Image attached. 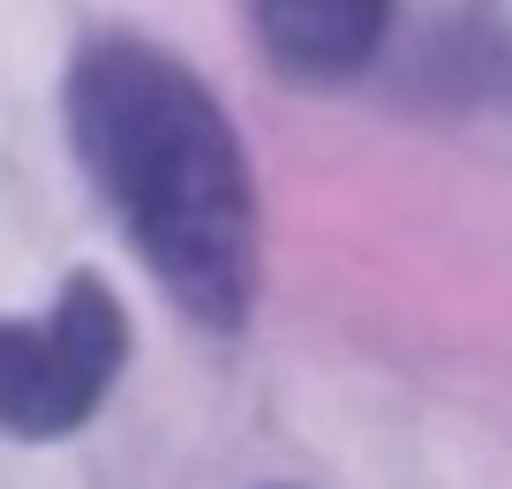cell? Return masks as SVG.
I'll return each instance as SVG.
<instances>
[{"label":"cell","instance_id":"1","mask_svg":"<svg viewBox=\"0 0 512 489\" xmlns=\"http://www.w3.org/2000/svg\"><path fill=\"white\" fill-rule=\"evenodd\" d=\"M61 113L144 271L196 324L241 332L256 301V174L211 83L151 38H91Z\"/></svg>","mask_w":512,"mask_h":489},{"label":"cell","instance_id":"2","mask_svg":"<svg viewBox=\"0 0 512 489\" xmlns=\"http://www.w3.org/2000/svg\"><path fill=\"white\" fill-rule=\"evenodd\" d=\"M128 362V316L98 271H68L46 316H0V437L53 444L106 407Z\"/></svg>","mask_w":512,"mask_h":489},{"label":"cell","instance_id":"3","mask_svg":"<svg viewBox=\"0 0 512 489\" xmlns=\"http://www.w3.org/2000/svg\"><path fill=\"white\" fill-rule=\"evenodd\" d=\"M384 31H392V0H256V38L294 83L362 76Z\"/></svg>","mask_w":512,"mask_h":489}]
</instances>
